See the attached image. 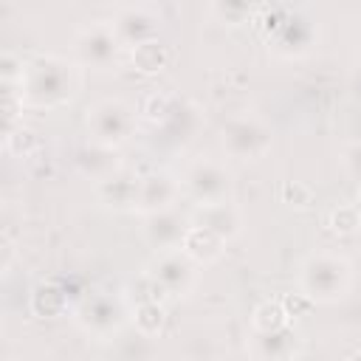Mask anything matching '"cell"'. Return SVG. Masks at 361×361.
<instances>
[{
  "instance_id": "obj_1",
  "label": "cell",
  "mask_w": 361,
  "mask_h": 361,
  "mask_svg": "<svg viewBox=\"0 0 361 361\" xmlns=\"http://www.w3.org/2000/svg\"><path fill=\"white\" fill-rule=\"evenodd\" d=\"M79 87V71L71 59L56 54H37L25 59V73L20 82L23 104L37 110H54L71 102Z\"/></svg>"
},
{
  "instance_id": "obj_2",
  "label": "cell",
  "mask_w": 361,
  "mask_h": 361,
  "mask_svg": "<svg viewBox=\"0 0 361 361\" xmlns=\"http://www.w3.org/2000/svg\"><path fill=\"white\" fill-rule=\"evenodd\" d=\"M353 282V268L341 254L316 251L299 268V288L310 302H338L347 296Z\"/></svg>"
},
{
  "instance_id": "obj_3",
  "label": "cell",
  "mask_w": 361,
  "mask_h": 361,
  "mask_svg": "<svg viewBox=\"0 0 361 361\" xmlns=\"http://www.w3.org/2000/svg\"><path fill=\"white\" fill-rule=\"evenodd\" d=\"M90 141L104 144V147H121L135 135V110L124 99H99L87 107L85 116Z\"/></svg>"
},
{
  "instance_id": "obj_4",
  "label": "cell",
  "mask_w": 361,
  "mask_h": 361,
  "mask_svg": "<svg viewBox=\"0 0 361 361\" xmlns=\"http://www.w3.org/2000/svg\"><path fill=\"white\" fill-rule=\"evenodd\" d=\"M220 144L223 149L237 158V161H257L262 158L271 144H274V130L268 121H262L259 116L254 113H243V116H234L223 124L220 130Z\"/></svg>"
},
{
  "instance_id": "obj_5",
  "label": "cell",
  "mask_w": 361,
  "mask_h": 361,
  "mask_svg": "<svg viewBox=\"0 0 361 361\" xmlns=\"http://www.w3.org/2000/svg\"><path fill=\"white\" fill-rule=\"evenodd\" d=\"M73 319L87 336L104 341L127 324V305L116 293H90L76 305Z\"/></svg>"
},
{
  "instance_id": "obj_6",
  "label": "cell",
  "mask_w": 361,
  "mask_h": 361,
  "mask_svg": "<svg viewBox=\"0 0 361 361\" xmlns=\"http://www.w3.org/2000/svg\"><path fill=\"white\" fill-rule=\"evenodd\" d=\"M121 42L113 31V25L107 20H93L85 23L76 37H73V54L82 65L93 68V71H110L118 65V54H121Z\"/></svg>"
},
{
  "instance_id": "obj_7",
  "label": "cell",
  "mask_w": 361,
  "mask_h": 361,
  "mask_svg": "<svg viewBox=\"0 0 361 361\" xmlns=\"http://www.w3.org/2000/svg\"><path fill=\"white\" fill-rule=\"evenodd\" d=\"M231 172L226 169V164L214 161V158H197L192 161L183 175H180V189L197 203V206H206V203H220V200H228L231 195Z\"/></svg>"
},
{
  "instance_id": "obj_8",
  "label": "cell",
  "mask_w": 361,
  "mask_h": 361,
  "mask_svg": "<svg viewBox=\"0 0 361 361\" xmlns=\"http://www.w3.org/2000/svg\"><path fill=\"white\" fill-rule=\"evenodd\" d=\"M268 42L282 56H302L316 42V23L296 8H276L268 23Z\"/></svg>"
},
{
  "instance_id": "obj_9",
  "label": "cell",
  "mask_w": 361,
  "mask_h": 361,
  "mask_svg": "<svg viewBox=\"0 0 361 361\" xmlns=\"http://www.w3.org/2000/svg\"><path fill=\"white\" fill-rule=\"evenodd\" d=\"M147 279L161 288L166 299L186 296L195 285V262L183 251H161L147 265Z\"/></svg>"
},
{
  "instance_id": "obj_10",
  "label": "cell",
  "mask_w": 361,
  "mask_h": 361,
  "mask_svg": "<svg viewBox=\"0 0 361 361\" xmlns=\"http://www.w3.org/2000/svg\"><path fill=\"white\" fill-rule=\"evenodd\" d=\"M158 14L149 8V6H121L116 14H113V20H110V25H113V31H116V37H118V42L124 45V48H135V45H141V42H149V39H158L155 34H158Z\"/></svg>"
},
{
  "instance_id": "obj_11",
  "label": "cell",
  "mask_w": 361,
  "mask_h": 361,
  "mask_svg": "<svg viewBox=\"0 0 361 361\" xmlns=\"http://www.w3.org/2000/svg\"><path fill=\"white\" fill-rule=\"evenodd\" d=\"M189 226H192V220H186L175 209H166V212L147 214L141 231H144V240L161 254V251H180V243H183Z\"/></svg>"
},
{
  "instance_id": "obj_12",
  "label": "cell",
  "mask_w": 361,
  "mask_h": 361,
  "mask_svg": "<svg viewBox=\"0 0 361 361\" xmlns=\"http://www.w3.org/2000/svg\"><path fill=\"white\" fill-rule=\"evenodd\" d=\"M178 195H180V180L175 175H169V172H147V175H141V183H138L135 212H141L144 217L155 214V212H166V209H172Z\"/></svg>"
},
{
  "instance_id": "obj_13",
  "label": "cell",
  "mask_w": 361,
  "mask_h": 361,
  "mask_svg": "<svg viewBox=\"0 0 361 361\" xmlns=\"http://www.w3.org/2000/svg\"><path fill=\"white\" fill-rule=\"evenodd\" d=\"M302 353V341L293 327H282L274 333H251L248 355L251 361H296Z\"/></svg>"
},
{
  "instance_id": "obj_14",
  "label": "cell",
  "mask_w": 361,
  "mask_h": 361,
  "mask_svg": "<svg viewBox=\"0 0 361 361\" xmlns=\"http://www.w3.org/2000/svg\"><path fill=\"white\" fill-rule=\"evenodd\" d=\"M138 183L141 175L130 172V169H118L116 175H110L107 180L96 183V197L113 209V212H135L138 203Z\"/></svg>"
},
{
  "instance_id": "obj_15",
  "label": "cell",
  "mask_w": 361,
  "mask_h": 361,
  "mask_svg": "<svg viewBox=\"0 0 361 361\" xmlns=\"http://www.w3.org/2000/svg\"><path fill=\"white\" fill-rule=\"evenodd\" d=\"M192 226H203L209 231H214L223 240H231L240 234L243 228V214L231 200H220V203H206V206H195L192 212Z\"/></svg>"
},
{
  "instance_id": "obj_16",
  "label": "cell",
  "mask_w": 361,
  "mask_h": 361,
  "mask_svg": "<svg viewBox=\"0 0 361 361\" xmlns=\"http://www.w3.org/2000/svg\"><path fill=\"white\" fill-rule=\"evenodd\" d=\"M73 161H76V169H79L85 178L96 180V183H102V180H107L110 175H116L118 169H124V166H121V158H118V149H116V147L96 144V141H87L85 147H79Z\"/></svg>"
},
{
  "instance_id": "obj_17",
  "label": "cell",
  "mask_w": 361,
  "mask_h": 361,
  "mask_svg": "<svg viewBox=\"0 0 361 361\" xmlns=\"http://www.w3.org/2000/svg\"><path fill=\"white\" fill-rule=\"evenodd\" d=\"M223 245H226V240L217 237L214 231H209V228H203V226H189V231H186V237H183V243H180V251H183L192 262L209 265V262H214V259L223 254Z\"/></svg>"
},
{
  "instance_id": "obj_18",
  "label": "cell",
  "mask_w": 361,
  "mask_h": 361,
  "mask_svg": "<svg viewBox=\"0 0 361 361\" xmlns=\"http://www.w3.org/2000/svg\"><path fill=\"white\" fill-rule=\"evenodd\" d=\"M31 310L42 319L51 316H62L68 310V293L56 285V282H42L34 293H31Z\"/></svg>"
},
{
  "instance_id": "obj_19",
  "label": "cell",
  "mask_w": 361,
  "mask_h": 361,
  "mask_svg": "<svg viewBox=\"0 0 361 361\" xmlns=\"http://www.w3.org/2000/svg\"><path fill=\"white\" fill-rule=\"evenodd\" d=\"M251 327L254 333H274L282 327H290V316L282 305V299H265L254 307L251 313Z\"/></svg>"
},
{
  "instance_id": "obj_20",
  "label": "cell",
  "mask_w": 361,
  "mask_h": 361,
  "mask_svg": "<svg viewBox=\"0 0 361 361\" xmlns=\"http://www.w3.org/2000/svg\"><path fill=\"white\" fill-rule=\"evenodd\" d=\"M178 104H180V96H175V93H149L144 102H141V116L149 121V124H155V127H164L169 118H172V113L178 110Z\"/></svg>"
},
{
  "instance_id": "obj_21",
  "label": "cell",
  "mask_w": 361,
  "mask_h": 361,
  "mask_svg": "<svg viewBox=\"0 0 361 361\" xmlns=\"http://www.w3.org/2000/svg\"><path fill=\"white\" fill-rule=\"evenodd\" d=\"M130 56H133L135 71H141V73H158V71L166 65V59H169L166 45H164L161 39H149V42L135 45Z\"/></svg>"
},
{
  "instance_id": "obj_22",
  "label": "cell",
  "mask_w": 361,
  "mask_h": 361,
  "mask_svg": "<svg viewBox=\"0 0 361 361\" xmlns=\"http://www.w3.org/2000/svg\"><path fill=\"white\" fill-rule=\"evenodd\" d=\"M3 147H6V152L14 155V158H28V155H34V152L39 149V135H37L31 127L17 124V127L6 130Z\"/></svg>"
},
{
  "instance_id": "obj_23",
  "label": "cell",
  "mask_w": 361,
  "mask_h": 361,
  "mask_svg": "<svg viewBox=\"0 0 361 361\" xmlns=\"http://www.w3.org/2000/svg\"><path fill=\"white\" fill-rule=\"evenodd\" d=\"M166 324V310H164V302H155V299H144L138 302L135 307V327L141 336H158Z\"/></svg>"
},
{
  "instance_id": "obj_24",
  "label": "cell",
  "mask_w": 361,
  "mask_h": 361,
  "mask_svg": "<svg viewBox=\"0 0 361 361\" xmlns=\"http://www.w3.org/2000/svg\"><path fill=\"white\" fill-rule=\"evenodd\" d=\"M327 228L333 234H353L361 228V209L358 206H336L327 214Z\"/></svg>"
},
{
  "instance_id": "obj_25",
  "label": "cell",
  "mask_w": 361,
  "mask_h": 361,
  "mask_svg": "<svg viewBox=\"0 0 361 361\" xmlns=\"http://www.w3.org/2000/svg\"><path fill=\"white\" fill-rule=\"evenodd\" d=\"M23 73H25V62H23V56L6 51V54L0 56V79H3V87H17V90H20Z\"/></svg>"
},
{
  "instance_id": "obj_26",
  "label": "cell",
  "mask_w": 361,
  "mask_h": 361,
  "mask_svg": "<svg viewBox=\"0 0 361 361\" xmlns=\"http://www.w3.org/2000/svg\"><path fill=\"white\" fill-rule=\"evenodd\" d=\"M212 11L223 20V23H231V25H237V23H245L251 14H254V6L251 3H237V0H226V3H214L212 6Z\"/></svg>"
},
{
  "instance_id": "obj_27",
  "label": "cell",
  "mask_w": 361,
  "mask_h": 361,
  "mask_svg": "<svg viewBox=\"0 0 361 361\" xmlns=\"http://www.w3.org/2000/svg\"><path fill=\"white\" fill-rule=\"evenodd\" d=\"M279 195H282L285 203L299 206V209H305V206L313 203V189L307 183H302V180H285L282 189H279Z\"/></svg>"
},
{
  "instance_id": "obj_28",
  "label": "cell",
  "mask_w": 361,
  "mask_h": 361,
  "mask_svg": "<svg viewBox=\"0 0 361 361\" xmlns=\"http://www.w3.org/2000/svg\"><path fill=\"white\" fill-rule=\"evenodd\" d=\"M341 164H344V169H347L353 178H358V183H361V138H358V141H350V144L341 149Z\"/></svg>"
},
{
  "instance_id": "obj_29",
  "label": "cell",
  "mask_w": 361,
  "mask_h": 361,
  "mask_svg": "<svg viewBox=\"0 0 361 361\" xmlns=\"http://www.w3.org/2000/svg\"><path fill=\"white\" fill-rule=\"evenodd\" d=\"M282 305H285V310H288V316H299V313H307L310 307H313V302L299 290V293H293V296H285L282 299Z\"/></svg>"
},
{
  "instance_id": "obj_30",
  "label": "cell",
  "mask_w": 361,
  "mask_h": 361,
  "mask_svg": "<svg viewBox=\"0 0 361 361\" xmlns=\"http://www.w3.org/2000/svg\"><path fill=\"white\" fill-rule=\"evenodd\" d=\"M347 361H361V350H355V353H350V355H347Z\"/></svg>"
},
{
  "instance_id": "obj_31",
  "label": "cell",
  "mask_w": 361,
  "mask_h": 361,
  "mask_svg": "<svg viewBox=\"0 0 361 361\" xmlns=\"http://www.w3.org/2000/svg\"><path fill=\"white\" fill-rule=\"evenodd\" d=\"M355 206L361 209V183H358V192H355Z\"/></svg>"
}]
</instances>
